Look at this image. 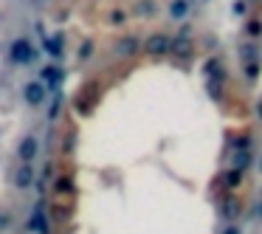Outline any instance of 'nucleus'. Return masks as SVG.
I'll use <instances>...</instances> for the list:
<instances>
[{
	"label": "nucleus",
	"mask_w": 262,
	"mask_h": 234,
	"mask_svg": "<svg viewBox=\"0 0 262 234\" xmlns=\"http://www.w3.org/2000/svg\"><path fill=\"white\" fill-rule=\"evenodd\" d=\"M23 99H26V104H42L46 102V85L42 82H26Z\"/></svg>",
	"instance_id": "obj_3"
},
{
	"label": "nucleus",
	"mask_w": 262,
	"mask_h": 234,
	"mask_svg": "<svg viewBox=\"0 0 262 234\" xmlns=\"http://www.w3.org/2000/svg\"><path fill=\"white\" fill-rule=\"evenodd\" d=\"M245 37H248V40H259L262 37V20H248V26H245Z\"/></svg>",
	"instance_id": "obj_13"
},
{
	"label": "nucleus",
	"mask_w": 262,
	"mask_h": 234,
	"mask_svg": "<svg viewBox=\"0 0 262 234\" xmlns=\"http://www.w3.org/2000/svg\"><path fill=\"white\" fill-rule=\"evenodd\" d=\"M138 48V37H121L119 42H116V51L119 54H133Z\"/></svg>",
	"instance_id": "obj_10"
},
{
	"label": "nucleus",
	"mask_w": 262,
	"mask_h": 234,
	"mask_svg": "<svg viewBox=\"0 0 262 234\" xmlns=\"http://www.w3.org/2000/svg\"><path fill=\"white\" fill-rule=\"evenodd\" d=\"M3 223H6V217H3V215H0V226H3Z\"/></svg>",
	"instance_id": "obj_21"
},
{
	"label": "nucleus",
	"mask_w": 262,
	"mask_h": 234,
	"mask_svg": "<svg viewBox=\"0 0 262 234\" xmlns=\"http://www.w3.org/2000/svg\"><path fill=\"white\" fill-rule=\"evenodd\" d=\"M248 164H251V150L248 147H239L237 155H234V166L245 172V166H248Z\"/></svg>",
	"instance_id": "obj_11"
},
{
	"label": "nucleus",
	"mask_w": 262,
	"mask_h": 234,
	"mask_svg": "<svg viewBox=\"0 0 262 234\" xmlns=\"http://www.w3.org/2000/svg\"><path fill=\"white\" fill-rule=\"evenodd\" d=\"M169 46H172V37L164 34V31L147 37V54H152V57H164V54H169Z\"/></svg>",
	"instance_id": "obj_1"
},
{
	"label": "nucleus",
	"mask_w": 262,
	"mask_h": 234,
	"mask_svg": "<svg viewBox=\"0 0 262 234\" xmlns=\"http://www.w3.org/2000/svg\"><path fill=\"white\" fill-rule=\"evenodd\" d=\"M192 51H194V46H192V37H189L186 31H181L178 37H172L169 54H175V57H189Z\"/></svg>",
	"instance_id": "obj_2"
},
{
	"label": "nucleus",
	"mask_w": 262,
	"mask_h": 234,
	"mask_svg": "<svg viewBox=\"0 0 262 234\" xmlns=\"http://www.w3.org/2000/svg\"><path fill=\"white\" fill-rule=\"evenodd\" d=\"M243 65H245V76L254 82L256 76H259V71H262V62H243Z\"/></svg>",
	"instance_id": "obj_14"
},
{
	"label": "nucleus",
	"mask_w": 262,
	"mask_h": 234,
	"mask_svg": "<svg viewBox=\"0 0 262 234\" xmlns=\"http://www.w3.org/2000/svg\"><path fill=\"white\" fill-rule=\"evenodd\" d=\"M17 155H20V161H34V155H37V141L31 136H26L23 141H20V147H17Z\"/></svg>",
	"instance_id": "obj_7"
},
{
	"label": "nucleus",
	"mask_w": 262,
	"mask_h": 234,
	"mask_svg": "<svg viewBox=\"0 0 262 234\" xmlns=\"http://www.w3.org/2000/svg\"><path fill=\"white\" fill-rule=\"evenodd\" d=\"M237 51H239V59H243V62H262V48L256 46L254 40H251V42H243Z\"/></svg>",
	"instance_id": "obj_5"
},
{
	"label": "nucleus",
	"mask_w": 262,
	"mask_h": 234,
	"mask_svg": "<svg viewBox=\"0 0 262 234\" xmlns=\"http://www.w3.org/2000/svg\"><path fill=\"white\" fill-rule=\"evenodd\" d=\"M223 181H226V186H228V189L239 186V183H243V169H237V166H231V169L226 172V178H223Z\"/></svg>",
	"instance_id": "obj_12"
},
{
	"label": "nucleus",
	"mask_w": 262,
	"mask_h": 234,
	"mask_svg": "<svg viewBox=\"0 0 262 234\" xmlns=\"http://www.w3.org/2000/svg\"><path fill=\"white\" fill-rule=\"evenodd\" d=\"M256 116H259V119H262V99H259V102H256Z\"/></svg>",
	"instance_id": "obj_20"
},
{
	"label": "nucleus",
	"mask_w": 262,
	"mask_h": 234,
	"mask_svg": "<svg viewBox=\"0 0 262 234\" xmlns=\"http://www.w3.org/2000/svg\"><path fill=\"white\" fill-rule=\"evenodd\" d=\"M223 215H226V220H234V215H237V206H234V203H226Z\"/></svg>",
	"instance_id": "obj_17"
},
{
	"label": "nucleus",
	"mask_w": 262,
	"mask_h": 234,
	"mask_svg": "<svg viewBox=\"0 0 262 234\" xmlns=\"http://www.w3.org/2000/svg\"><path fill=\"white\" fill-rule=\"evenodd\" d=\"M42 76H46V79H54V82L62 79V74H59L57 68H46V71H42Z\"/></svg>",
	"instance_id": "obj_16"
},
{
	"label": "nucleus",
	"mask_w": 262,
	"mask_h": 234,
	"mask_svg": "<svg viewBox=\"0 0 262 234\" xmlns=\"http://www.w3.org/2000/svg\"><path fill=\"white\" fill-rule=\"evenodd\" d=\"M31 57H34V51H31L29 42H26V40H14L12 51H9V59L17 62V65H23V62H31Z\"/></svg>",
	"instance_id": "obj_4"
},
{
	"label": "nucleus",
	"mask_w": 262,
	"mask_h": 234,
	"mask_svg": "<svg viewBox=\"0 0 262 234\" xmlns=\"http://www.w3.org/2000/svg\"><path fill=\"white\" fill-rule=\"evenodd\" d=\"M189 14V0H172L169 3V17L172 20H183Z\"/></svg>",
	"instance_id": "obj_9"
},
{
	"label": "nucleus",
	"mask_w": 262,
	"mask_h": 234,
	"mask_svg": "<svg viewBox=\"0 0 262 234\" xmlns=\"http://www.w3.org/2000/svg\"><path fill=\"white\" fill-rule=\"evenodd\" d=\"M248 12V3H245V0H237V3H234V14H245Z\"/></svg>",
	"instance_id": "obj_18"
},
{
	"label": "nucleus",
	"mask_w": 262,
	"mask_h": 234,
	"mask_svg": "<svg viewBox=\"0 0 262 234\" xmlns=\"http://www.w3.org/2000/svg\"><path fill=\"white\" fill-rule=\"evenodd\" d=\"M136 14L138 17H155V14H158V3H155V0H138Z\"/></svg>",
	"instance_id": "obj_8"
},
{
	"label": "nucleus",
	"mask_w": 262,
	"mask_h": 234,
	"mask_svg": "<svg viewBox=\"0 0 262 234\" xmlns=\"http://www.w3.org/2000/svg\"><path fill=\"white\" fill-rule=\"evenodd\" d=\"M223 234H239V228H234V226H228V228H226V231H223Z\"/></svg>",
	"instance_id": "obj_19"
},
{
	"label": "nucleus",
	"mask_w": 262,
	"mask_h": 234,
	"mask_svg": "<svg viewBox=\"0 0 262 234\" xmlns=\"http://www.w3.org/2000/svg\"><path fill=\"white\" fill-rule=\"evenodd\" d=\"M31 183H34V169H31L29 161H23V166H20L17 175H14V186H17V189H29Z\"/></svg>",
	"instance_id": "obj_6"
},
{
	"label": "nucleus",
	"mask_w": 262,
	"mask_h": 234,
	"mask_svg": "<svg viewBox=\"0 0 262 234\" xmlns=\"http://www.w3.org/2000/svg\"><path fill=\"white\" fill-rule=\"evenodd\" d=\"M110 23H113V26H121V23H127V12H121V9H116V12L110 14Z\"/></svg>",
	"instance_id": "obj_15"
},
{
	"label": "nucleus",
	"mask_w": 262,
	"mask_h": 234,
	"mask_svg": "<svg viewBox=\"0 0 262 234\" xmlns=\"http://www.w3.org/2000/svg\"><path fill=\"white\" fill-rule=\"evenodd\" d=\"M259 220H262V203H259Z\"/></svg>",
	"instance_id": "obj_22"
}]
</instances>
